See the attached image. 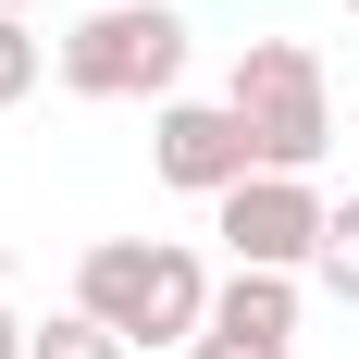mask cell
Listing matches in <instances>:
<instances>
[{"label": "cell", "mask_w": 359, "mask_h": 359, "mask_svg": "<svg viewBox=\"0 0 359 359\" xmlns=\"http://www.w3.org/2000/svg\"><path fill=\"white\" fill-rule=\"evenodd\" d=\"M211 260L186 248V236H100V248L74 260V310L87 323H111L124 347H198L211 334Z\"/></svg>", "instance_id": "1"}, {"label": "cell", "mask_w": 359, "mask_h": 359, "mask_svg": "<svg viewBox=\"0 0 359 359\" xmlns=\"http://www.w3.org/2000/svg\"><path fill=\"white\" fill-rule=\"evenodd\" d=\"M186 13L174 0H87L62 37H50V74H62L74 100H174L186 74Z\"/></svg>", "instance_id": "2"}, {"label": "cell", "mask_w": 359, "mask_h": 359, "mask_svg": "<svg viewBox=\"0 0 359 359\" xmlns=\"http://www.w3.org/2000/svg\"><path fill=\"white\" fill-rule=\"evenodd\" d=\"M223 100H236V124H248L260 174H310V161L334 149V87H323V50H310V37H248Z\"/></svg>", "instance_id": "3"}, {"label": "cell", "mask_w": 359, "mask_h": 359, "mask_svg": "<svg viewBox=\"0 0 359 359\" xmlns=\"http://www.w3.org/2000/svg\"><path fill=\"white\" fill-rule=\"evenodd\" d=\"M323 223H334V198L310 174H248L236 198H211V236L236 248V273H310Z\"/></svg>", "instance_id": "4"}, {"label": "cell", "mask_w": 359, "mask_h": 359, "mask_svg": "<svg viewBox=\"0 0 359 359\" xmlns=\"http://www.w3.org/2000/svg\"><path fill=\"white\" fill-rule=\"evenodd\" d=\"M149 174L186 186V198H236V186L260 174L236 100H161V111H149Z\"/></svg>", "instance_id": "5"}, {"label": "cell", "mask_w": 359, "mask_h": 359, "mask_svg": "<svg viewBox=\"0 0 359 359\" xmlns=\"http://www.w3.org/2000/svg\"><path fill=\"white\" fill-rule=\"evenodd\" d=\"M37 74H50V37H37L25 13H0V111H13V100H37Z\"/></svg>", "instance_id": "6"}, {"label": "cell", "mask_w": 359, "mask_h": 359, "mask_svg": "<svg viewBox=\"0 0 359 359\" xmlns=\"http://www.w3.org/2000/svg\"><path fill=\"white\" fill-rule=\"evenodd\" d=\"M37 359H137L111 323H87V310H62V323H37Z\"/></svg>", "instance_id": "7"}, {"label": "cell", "mask_w": 359, "mask_h": 359, "mask_svg": "<svg viewBox=\"0 0 359 359\" xmlns=\"http://www.w3.org/2000/svg\"><path fill=\"white\" fill-rule=\"evenodd\" d=\"M310 273H323V297H347V310H359V198L323 223V260H310Z\"/></svg>", "instance_id": "8"}, {"label": "cell", "mask_w": 359, "mask_h": 359, "mask_svg": "<svg viewBox=\"0 0 359 359\" xmlns=\"http://www.w3.org/2000/svg\"><path fill=\"white\" fill-rule=\"evenodd\" d=\"M186 359H297V334H248V323H211Z\"/></svg>", "instance_id": "9"}, {"label": "cell", "mask_w": 359, "mask_h": 359, "mask_svg": "<svg viewBox=\"0 0 359 359\" xmlns=\"http://www.w3.org/2000/svg\"><path fill=\"white\" fill-rule=\"evenodd\" d=\"M0 359H37V323H25V310H0Z\"/></svg>", "instance_id": "10"}, {"label": "cell", "mask_w": 359, "mask_h": 359, "mask_svg": "<svg viewBox=\"0 0 359 359\" xmlns=\"http://www.w3.org/2000/svg\"><path fill=\"white\" fill-rule=\"evenodd\" d=\"M0 13H25V0H0Z\"/></svg>", "instance_id": "11"}, {"label": "cell", "mask_w": 359, "mask_h": 359, "mask_svg": "<svg viewBox=\"0 0 359 359\" xmlns=\"http://www.w3.org/2000/svg\"><path fill=\"white\" fill-rule=\"evenodd\" d=\"M347 13H359V0H347Z\"/></svg>", "instance_id": "12"}]
</instances>
